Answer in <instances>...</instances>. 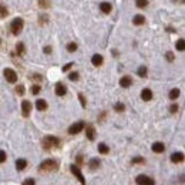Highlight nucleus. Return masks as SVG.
Masks as SVG:
<instances>
[{
    "label": "nucleus",
    "mask_w": 185,
    "mask_h": 185,
    "mask_svg": "<svg viewBox=\"0 0 185 185\" xmlns=\"http://www.w3.org/2000/svg\"><path fill=\"white\" fill-rule=\"evenodd\" d=\"M16 51H17V54L23 56L24 53H26V50H24V44L22 43V42H19V43L16 44Z\"/></svg>",
    "instance_id": "nucleus-22"
},
{
    "label": "nucleus",
    "mask_w": 185,
    "mask_h": 185,
    "mask_svg": "<svg viewBox=\"0 0 185 185\" xmlns=\"http://www.w3.org/2000/svg\"><path fill=\"white\" fill-rule=\"evenodd\" d=\"M135 182H137V184H145V185L155 184V181H154L153 178H150V177H147V175H138V177L135 178Z\"/></svg>",
    "instance_id": "nucleus-6"
},
{
    "label": "nucleus",
    "mask_w": 185,
    "mask_h": 185,
    "mask_svg": "<svg viewBox=\"0 0 185 185\" xmlns=\"http://www.w3.org/2000/svg\"><path fill=\"white\" fill-rule=\"evenodd\" d=\"M170 111H171V113H177V111H178V106H177V104H172V106L170 107Z\"/></svg>",
    "instance_id": "nucleus-38"
},
{
    "label": "nucleus",
    "mask_w": 185,
    "mask_h": 185,
    "mask_svg": "<svg viewBox=\"0 0 185 185\" xmlns=\"http://www.w3.org/2000/svg\"><path fill=\"white\" fill-rule=\"evenodd\" d=\"M153 151L154 153H164L165 151V145L162 142H155L153 145Z\"/></svg>",
    "instance_id": "nucleus-16"
},
{
    "label": "nucleus",
    "mask_w": 185,
    "mask_h": 185,
    "mask_svg": "<svg viewBox=\"0 0 185 185\" xmlns=\"http://www.w3.org/2000/svg\"><path fill=\"white\" fill-rule=\"evenodd\" d=\"M135 4L138 9H144L148 6V0H135Z\"/></svg>",
    "instance_id": "nucleus-24"
},
{
    "label": "nucleus",
    "mask_w": 185,
    "mask_h": 185,
    "mask_svg": "<svg viewBox=\"0 0 185 185\" xmlns=\"http://www.w3.org/2000/svg\"><path fill=\"white\" fill-rule=\"evenodd\" d=\"M32 80H34V81H42V76L40 74H34V76H32Z\"/></svg>",
    "instance_id": "nucleus-37"
},
{
    "label": "nucleus",
    "mask_w": 185,
    "mask_h": 185,
    "mask_svg": "<svg viewBox=\"0 0 185 185\" xmlns=\"http://www.w3.org/2000/svg\"><path fill=\"white\" fill-rule=\"evenodd\" d=\"M34 184V179H27V181H24V185H33Z\"/></svg>",
    "instance_id": "nucleus-42"
},
{
    "label": "nucleus",
    "mask_w": 185,
    "mask_h": 185,
    "mask_svg": "<svg viewBox=\"0 0 185 185\" xmlns=\"http://www.w3.org/2000/svg\"><path fill=\"white\" fill-rule=\"evenodd\" d=\"M42 145H43L44 150L50 151V150L56 148V147H58V138H56L53 135H47V137H44L42 140Z\"/></svg>",
    "instance_id": "nucleus-1"
},
{
    "label": "nucleus",
    "mask_w": 185,
    "mask_h": 185,
    "mask_svg": "<svg viewBox=\"0 0 185 185\" xmlns=\"http://www.w3.org/2000/svg\"><path fill=\"white\" fill-rule=\"evenodd\" d=\"M67 50H68L70 53H74L77 50V44L76 43H68L67 44Z\"/></svg>",
    "instance_id": "nucleus-27"
},
{
    "label": "nucleus",
    "mask_w": 185,
    "mask_h": 185,
    "mask_svg": "<svg viewBox=\"0 0 185 185\" xmlns=\"http://www.w3.org/2000/svg\"><path fill=\"white\" fill-rule=\"evenodd\" d=\"M138 162H144V158H142V157H135V158H132V164H138Z\"/></svg>",
    "instance_id": "nucleus-35"
},
{
    "label": "nucleus",
    "mask_w": 185,
    "mask_h": 185,
    "mask_svg": "<svg viewBox=\"0 0 185 185\" xmlns=\"http://www.w3.org/2000/svg\"><path fill=\"white\" fill-rule=\"evenodd\" d=\"M98 153L101 154H108L110 153V148L107 144H104V142H100L98 144Z\"/></svg>",
    "instance_id": "nucleus-19"
},
{
    "label": "nucleus",
    "mask_w": 185,
    "mask_h": 185,
    "mask_svg": "<svg viewBox=\"0 0 185 185\" xmlns=\"http://www.w3.org/2000/svg\"><path fill=\"white\" fill-rule=\"evenodd\" d=\"M0 42H1V40H0Z\"/></svg>",
    "instance_id": "nucleus-43"
},
{
    "label": "nucleus",
    "mask_w": 185,
    "mask_h": 185,
    "mask_svg": "<svg viewBox=\"0 0 185 185\" xmlns=\"http://www.w3.org/2000/svg\"><path fill=\"white\" fill-rule=\"evenodd\" d=\"M138 76L140 77H147V67L141 65V67L138 68Z\"/></svg>",
    "instance_id": "nucleus-26"
},
{
    "label": "nucleus",
    "mask_w": 185,
    "mask_h": 185,
    "mask_svg": "<svg viewBox=\"0 0 185 185\" xmlns=\"http://www.w3.org/2000/svg\"><path fill=\"white\" fill-rule=\"evenodd\" d=\"M44 53H46V54H50V53H51V47H49V46L44 47Z\"/></svg>",
    "instance_id": "nucleus-41"
},
{
    "label": "nucleus",
    "mask_w": 185,
    "mask_h": 185,
    "mask_svg": "<svg viewBox=\"0 0 185 185\" xmlns=\"http://www.w3.org/2000/svg\"><path fill=\"white\" fill-rule=\"evenodd\" d=\"M114 108H115V111H117V113H121V111H124V108H125V106H124L122 103H117Z\"/></svg>",
    "instance_id": "nucleus-30"
},
{
    "label": "nucleus",
    "mask_w": 185,
    "mask_h": 185,
    "mask_svg": "<svg viewBox=\"0 0 185 185\" xmlns=\"http://www.w3.org/2000/svg\"><path fill=\"white\" fill-rule=\"evenodd\" d=\"M131 84H132V78H131L130 76L121 77V80H120V86H121V87L128 88V87H131Z\"/></svg>",
    "instance_id": "nucleus-9"
},
{
    "label": "nucleus",
    "mask_w": 185,
    "mask_h": 185,
    "mask_svg": "<svg viewBox=\"0 0 185 185\" xmlns=\"http://www.w3.org/2000/svg\"><path fill=\"white\" fill-rule=\"evenodd\" d=\"M65 93H67V88H65V86H63L61 83H58V84L56 86V96H58V97H63Z\"/></svg>",
    "instance_id": "nucleus-11"
},
{
    "label": "nucleus",
    "mask_w": 185,
    "mask_h": 185,
    "mask_svg": "<svg viewBox=\"0 0 185 185\" xmlns=\"http://www.w3.org/2000/svg\"><path fill=\"white\" fill-rule=\"evenodd\" d=\"M103 61H104V58H103V56H100V54H94L93 58H91V63H93V65H96V67L101 65Z\"/></svg>",
    "instance_id": "nucleus-14"
},
{
    "label": "nucleus",
    "mask_w": 185,
    "mask_h": 185,
    "mask_svg": "<svg viewBox=\"0 0 185 185\" xmlns=\"http://www.w3.org/2000/svg\"><path fill=\"white\" fill-rule=\"evenodd\" d=\"M36 107H37V110H40V111H44V110H47V103L44 101V100H37L36 101Z\"/></svg>",
    "instance_id": "nucleus-17"
},
{
    "label": "nucleus",
    "mask_w": 185,
    "mask_h": 185,
    "mask_svg": "<svg viewBox=\"0 0 185 185\" xmlns=\"http://www.w3.org/2000/svg\"><path fill=\"white\" fill-rule=\"evenodd\" d=\"M88 167H90V170H97L98 167H100V160H98V158H93V160H90Z\"/></svg>",
    "instance_id": "nucleus-21"
},
{
    "label": "nucleus",
    "mask_w": 185,
    "mask_h": 185,
    "mask_svg": "<svg viewBox=\"0 0 185 185\" xmlns=\"http://www.w3.org/2000/svg\"><path fill=\"white\" fill-rule=\"evenodd\" d=\"M3 74H4V78H6L9 83H16V81H17V74H16V71L11 70V68H6V70L3 71Z\"/></svg>",
    "instance_id": "nucleus-4"
},
{
    "label": "nucleus",
    "mask_w": 185,
    "mask_h": 185,
    "mask_svg": "<svg viewBox=\"0 0 185 185\" xmlns=\"http://www.w3.org/2000/svg\"><path fill=\"white\" fill-rule=\"evenodd\" d=\"M83 128H84V122H83V121H77L76 124H73V125L68 128V132H70L71 135H74V134H78Z\"/></svg>",
    "instance_id": "nucleus-7"
},
{
    "label": "nucleus",
    "mask_w": 185,
    "mask_h": 185,
    "mask_svg": "<svg viewBox=\"0 0 185 185\" xmlns=\"http://www.w3.org/2000/svg\"><path fill=\"white\" fill-rule=\"evenodd\" d=\"M39 170L40 171H56L57 170V162L53 160H46L39 165Z\"/></svg>",
    "instance_id": "nucleus-3"
},
{
    "label": "nucleus",
    "mask_w": 185,
    "mask_h": 185,
    "mask_svg": "<svg viewBox=\"0 0 185 185\" xmlns=\"http://www.w3.org/2000/svg\"><path fill=\"white\" fill-rule=\"evenodd\" d=\"M23 26H24V22H23V19L22 17H16L13 22H11V24H10V30H11V33L13 34H19V33L23 30Z\"/></svg>",
    "instance_id": "nucleus-2"
},
{
    "label": "nucleus",
    "mask_w": 185,
    "mask_h": 185,
    "mask_svg": "<svg viewBox=\"0 0 185 185\" xmlns=\"http://www.w3.org/2000/svg\"><path fill=\"white\" fill-rule=\"evenodd\" d=\"M178 97H179V90H178V88H172V90L170 91V98H171V100H177Z\"/></svg>",
    "instance_id": "nucleus-23"
},
{
    "label": "nucleus",
    "mask_w": 185,
    "mask_h": 185,
    "mask_svg": "<svg viewBox=\"0 0 185 185\" xmlns=\"http://www.w3.org/2000/svg\"><path fill=\"white\" fill-rule=\"evenodd\" d=\"M70 170H71V172L76 175V178L81 182V184L84 185L86 184V179H84V175L81 174V171H80V168L77 167V165H70Z\"/></svg>",
    "instance_id": "nucleus-5"
},
{
    "label": "nucleus",
    "mask_w": 185,
    "mask_h": 185,
    "mask_svg": "<svg viewBox=\"0 0 185 185\" xmlns=\"http://www.w3.org/2000/svg\"><path fill=\"white\" fill-rule=\"evenodd\" d=\"M171 161L175 162V164L182 162V161H184V154L182 153H174L172 155H171Z\"/></svg>",
    "instance_id": "nucleus-13"
},
{
    "label": "nucleus",
    "mask_w": 185,
    "mask_h": 185,
    "mask_svg": "<svg viewBox=\"0 0 185 185\" xmlns=\"http://www.w3.org/2000/svg\"><path fill=\"white\" fill-rule=\"evenodd\" d=\"M40 90H42V87H40L39 84H34V86L32 87V93L34 94V96H37V94L40 93Z\"/></svg>",
    "instance_id": "nucleus-29"
},
{
    "label": "nucleus",
    "mask_w": 185,
    "mask_h": 185,
    "mask_svg": "<svg viewBox=\"0 0 185 185\" xmlns=\"http://www.w3.org/2000/svg\"><path fill=\"white\" fill-rule=\"evenodd\" d=\"M30 111H32V103L30 101H27V100H24L22 103V114L23 117H29L30 115Z\"/></svg>",
    "instance_id": "nucleus-8"
},
{
    "label": "nucleus",
    "mask_w": 185,
    "mask_h": 185,
    "mask_svg": "<svg viewBox=\"0 0 185 185\" xmlns=\"http://www.w3.org/2000/svg\"><path fill=\"white\" fill-rule=\"evenodd\" d=\"M68 78H70L71 81H77V80H78V73H70Z\"/></svg>",
    "instance_id": "nucleus-33"
},
{
    "label": "nucleus",
    "mask_w": 185,
    "mask_h": 185,
    "mask_svg": "<svg viewBox=\"0 0 185 185\" xmlns=\"http://www.w3.org/2000/svg\"><path fill=\"white\" fill-rule=\"evenodd\" d=\"M26 167H27V161H26V160H17V161H16V168H17V171H23Z\"/></svg>",
    "instance_id": "nucleus-18"
},
{
    "label": "nucleus",
    "mask_w": 185,
    "mask_h": 185,
    "mask_svg": "<svg viewBox=\"0 0 185 185\" xmlns=\"http://www.w3.org/2000/svg\"><path fill=\"white\" fill-rule=\"evenodd\" d=\"M141 98L145 100V101H150V100L153 98V91H151L150 88H144L141 91Z\"/></svg>",
    "instance_id": "nucleus-12"
},
{
    "label": "nucleus",
    "mask_w": 185,
    "mask_h": 185,
    "mask_svg": "<svg viewBox=\"0 0 185 185\" xmlns=\"http://www.w3.org/2000/svg\"><path fill=\"white\" fill-rule=\"evenodd\" d=\"M86 135H87V138L90 141H93L96 138V130H94V127L91 124H88L87 128H86Z\"/></svg>",
    "instance_id": "nucleus-10"
},
{
    "label": "nucleus",
    "mask_w": 185,
    "mask_h": 185,
    "mask_svg": "<svg viewBox=\"0 0 185 185\" xmlns=\"http://www.w3.org/2000/svg\"><path fill=\"white\" fill-rule=\"evenodd\" d=\"M78 98H80V101H81V106L86 107V98H84V96H83V94H78Z\"/></svg>",
    "instance_id": "nucleus-36"
},
{
    "label": "nucleus",
    "mask_w": 185,
    "mask_h": 185,
    "mask_svg": "<svg viewBox=\"0 0 185 185\" xmlns=\"http://www.w3.org/2000/svg\"><path fill=\"white\" fill-rule=\"evenodd\" d=\"M111 9H113V6L110 4L108 1H103V3L100 4V10L103 11V13H106V14H108L110 11H111Z\"/></svg>",
    "instance_id": "nucleus-15"
},
{
    "label": "nucleus",
    "mask_w": 185,
    "mask_h": 185,
    "mask_svg": "<svg viewBox=\"0 0 185 185\" xmlns=\"http://www.w3.org/2000/svg\"><path fill=\"white\" fill-rule=\"evenodd\" d=\"M144 22H145V19H144V16H141V14H137V16L132 19V23H134L135 26H141V24H144Z\"/></svg>",
    "instance_id": "nucleus-20"
},
{
    "label": "nucleus",
    "mask_w": 185,
    "mask_h": 185,
    "mask_svg": "<svg viewBox=\"0 0 185 185\" xmlns=\"http://www.w3.org/2000/svg\"><path fill=\"white\" fill-rule=\"evenodd\" d=\"M167 58H168V61H172V60H174V54H172L171 51H168V53H167Z\"/></svg>",
    "instance_id": "nucleus-40"
},
{
    "label": "nucleus",
    "mask_w": 185,
    "mask_h": 185,
    "mask_svg": "<svg viewBox=\"0 0 185 185\" xmlns=\"http://www.w3.org/2000/svg\"><path fill=\"white\" fill-rule=\"evenodd\" d=\"M40 6L44 7V9L50 7V0H40Z\"/></svg>",
    "instance_id": "nucleus-31"
},
{
    "label": "nucleus",
    "mask_w": 185,
    "mask_h": 185,
    "mask_svg": "<svg viewBox=\"0 0 185 185\" xmlns=\"http://www.w3.org/2000/svg\"><path fill=\"white\" fill-rule=\"evenodd\" d=\"M6 160H7V155H6V153H4L3 150H0V164L4 162Z\"/></svg>",
    "instance_id": "nucleus-32"
},
{
    "label": "nucleus",
    "mask_w": 185,
    "mask_h": 185,
    "mask_svg": "<svg viewBox=\"0 0 185 185\" xmlns=\"http://www.w3.org/2000/svg\"><path fill=\"white\" fill-rule=\"evenodd\" d=\"M7 7H4V6H0V17L3 19V17H6L7 16Z\"/></svg>",
    "instance_id": "nucleus-28"
},
{
    "label": "nucleus",
    "mask_w": 185,
    "mask_h": 185,
    "mask_svg": "<svg viewBox=\"0 0 185 185\" xmlns=\"http://www.w3.org/2000/svg\"><path fill=\"white\" fill-rule=\"evenodd\" d=\"M175 47H177V50H179V51L185 50V42L182 39H179V40L177 42V44H175Z\"/></svg>",
    "instance_id": "nucleus-25"
},
{
    "label": "nucleus",
    "mask_w": 185,
    "mask_h": 185,
    "mask_svg": "<svg viewBox=\"0 0 185 185\" xmlns=\"http://www.w3.org/2000/svg\"><path fill=\"white\" fill-rule=\"evenodd\" d=\"M16 91H17V93H19L20 96H23V94H24V86H22V84H20V86H17Z\"/></svg>",
    "instance_id": "nucleus-34"
},
{
    "label": "nucleus",
    "mask_w": 185,
    "mask_h": 185,
    "mask_svg": "<svg viewBox=\"0 0 185 185\" xmlns=\"http://www.w3.org/2000/svg\"><path fill=\"white\" fill-rule=\"evenodd\" d=\"M71 67H73V63H68V64H65L64 67H63V71H68Z\"/></svg>",
    "instance_id": "nucleus-39"
}]
</instances>
